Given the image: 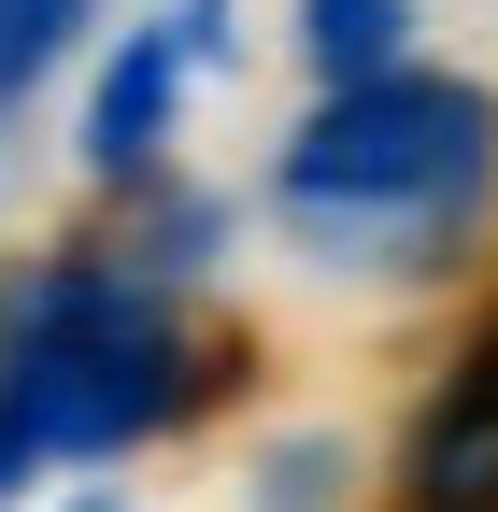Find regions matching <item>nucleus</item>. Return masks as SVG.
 Masks as SVG:
<instances>
[{
    "label": "nucleus",
    "mask_w": 498,
    "mask_h": 512,
    "mask_svg": "<svg viewBox=\"0 0 498 512\" xmlns=\"http://www.w3.org/2000/svg\"><path fill=\"white\" fill-rule=\"evenodd\" d=\"M399 484H413V512H498V384L484 370H456L442 399H427Z\"/></svg>",
    "instance_id": "20e7f679"
},
{
    "label": "nucleus",
    "mask_w": 498,
    "mask_h": 512,
    "mask_svg": "<svg viewBox=\"0 0 498 512\" xmlns=\"http://www.w3.org/2000/svg\"><path fill=\"white\" fill-rule=\"evenodd\" d=\"M470 370H484V384H498V328H484V356H470Z\"/></svg>",
    "instance_id": "0eeeda50"
},
{
    "label": "nucleus",
    "mask_w": 498,
    "mask_h": 512,
    "mask_svg": "<svg viewBox=\"0 0 498 512\" xmlns=\"http://www.w3.org/2000/svg\"><path fill=\"white\" fill-rule=\"evenodd\" d=\"M299 43H314L328 86H385L413 43V0H299Z\"/></svg>",
    "instance_id": "39448f33"
},
{
    "label": "nucleus",
    "mask_w": 498,
    "mask_h": 512,
    "mask_svg": "<svg viewBox=\"0 0 498 512\" xmlns=\"http://www.w3.org/2000/svg\"><path fill=\"white\" fill-rule=\"evenodd\" d=\"M29 456H43V441H29L15 413H0V498H15V470H29Z\"/></svg>",
    "instance_id": "423d86ee"
},
{
    "label": "nucleus",
    "mask_w": 498,
    "mask_h": 512,
    "mask_svg": "<svg viewBox=\"0 0 498 512\" xmlns=\"http://www.w3.org/2000/svg\"><path fill=\"white\" fill-rule=\"evenodd\" d=\"M214 29H228V0H157V15L129 29V57H114L100 100H86V157H100V171H143V157H157V128H171L185 72L214 57Z\"/></svg>",
    "instance_id": "7ed1b4c3"
},
{
    "label": "nucleus",
    "mask_w": 498,
    "mask_h": 512,
    "mask_svg": "<svg viewBox=\"0 0 498 512\" xmlns=\"http://www.w3.org/2000/svg\"><path fill=\"white\" fill-rule=\"evenodd\" d=\"M498 171V100L456 72H385V86H328V114L285 157V214L370 256V242H442Z\"/></svg>",
    "instance_id": "f03ea898"
},
{
    "label": "nucleus",
    "mask_w": 498,
    "mask_h": 512,
    "mask_svg": "<svg viewBox=\"0 0 498 512\" xmlns=\"http://www.w3.org/2000/svg\"><path fill=\"white\" fill-rule=\"evenodd\" d=\"M214 384V342L129 271L100 256H57L0 299V413H15L43 456H114V441H157L185 399Z\"/></svg>",
    "instance_id": "f257e3e1"
}]
</instances>
